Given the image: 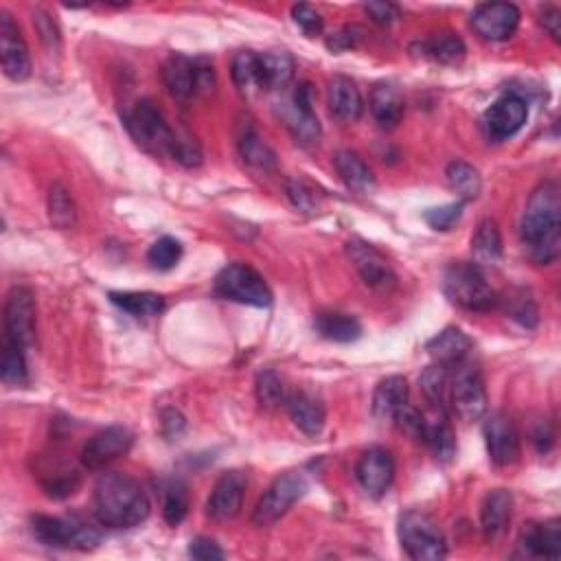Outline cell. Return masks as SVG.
Wrapping results in <instances>:
<instances>
[{
    "mask_svg": "<svg viewBox=\"0 0 561 561\" xmlns=\"http://www.w3.org/2000/svg\"><path fill=\"white\" fill-rule=\"evenodd\" d=\"M125 128H128L134 143L147 154L156 158H174L185 167H196L202 163L198 143L191 136H180L171 128L165 114L150 99L134 103L125 114Z\"/></svg>",
    "mask_w": 561,
    "mask_h": 561,
    "instance_id": "cell-1",
    "label": "cell"
},
{
    "mask_svg": "<svg viewBox=\"0 0 561 561\" xmlns=\"http://www.w3.org/2000/svg\"><path fill=\"white\" fill-rule=\"evenodd\" d=\"M561 202L555 182L537 187L526 204L520 233L529 255L540 266H548L559 257L561 246Z\"/></svg>",
    "mask_w": 561,
    "mask_h": 561,
    "instance_id": "cell-2",
    "label": "cell"
},
{
    "mask_svg": "<svg viewBox=\"0 0 561 561\" xmlns=\"http://www.w3.org/2000/svg\"><path fill=\"white\" fill-rule=\"evenodd\" d=\"M152 505L139 480L125 474H103L95 487V515L108 529H134L147 520Z\"/></svg>",
    "mask_w": 561,
    "mask_h": 561,
    "instance_id": "cell-3",
    "label": "cell"
},
{
    "mask_svg": "<svg viewBox=\"0 0 561 561\" xmlns=\"http://www.w3.org/2000/svg\"><path fill=\"white\" fill-rule=\"evenodd\" d=\"M443 292L454 305L469 309V312H489L500 301L478 263L456 261L448 266L443 274Z\"/></svg>",
    "mask_w": 561,
    "mask_h": 561,
    "instance_id": "cell-4",
    "label": "cell"
},
{
    "mask_svg": "<svg viewBox=\"0 0 561 561\" xmlns=\"http://www.w3.org/2000/svg\"><path fill=\"white\" fill-rule=\"evenodd\" d=\"M163 82L169 95L180 101L213 93L215 68L209 57H187L174 53L163 66Z\"/></svg>",
    "mask_w": 561,
    "mask_h": 561,
    "instance_id": "cell-5",
    "label": "cell"
},
{
    "mask_svg": "<svg viewBox=\"0 0 561 561\" xmlns=\"http://www.w3.org/2000/svg\"><path fill=\"white\" fill-rule=\"evenodd\" d=\"M399 542L415 561H439L448 555V542L428 513L408 511L399 518Z\"/></svg>",
    "mask_w": 561,
    "mask_h": 561,
    "instance_id": "cell-6",
    "label": "cell"
},
{
    "mask_svg": "<svg viewBox=\"0 0 561 561\" xmlns=\"http://www.w3.org/2000/svg\"><path fill=\"white\" fill-rule=\"evenodd\" d=\"M31 529L36 540L53 548H75V551H90L101 542V533L79 518H51V515H36L31 520Z\"/></svg>",
    "mask_w": 561,
    "mask_h": 561,
    "instance_id": "cell-7",
    "label": "cell"
},
{
    "mask_svg": "<svg viewBox=\"0 0 561 561\" xmlns=\"http://www.w3.org/2000/svg\"><path fill=\"white\" fill-rule=\"evenodd\" d=\"M215 292L226 301L250 307H268L272 292L261 274L246 263H231L215 279Z\"/></svg>",
    "mask_w": 561,
    "mask_h": 561,
    "instance_id": "cell-8",
    "label": "cell"
},
{
    "mask_svg": "<svg viewBox=\"0 0 561 561\" xmlns=\"http://www.w3.org/2000/svg\"><path fill=\"white\" fill-rule=\"evenodd\" d=\"M450 408L463 421H478L487 412V388L476 366L467 362L452 366Z\"/></svg>",
    "mask_w": 561,
    "mask_h": 561,
    "instance_id": "cell-9",
    "label": "cell"
},
{
    "mask_svg": "<svg viewBox=\"0 0 561 561\" xmlns=\"http://www.w3.org/2000/svg\"><path fill=\"white\" fill-rule=\"evenodd\" d=\"M5 338L25 351L36 345V299L25 285H16L7 294Z\"/></svg>",
    "mask_w": 561,
    "mask_h": 561,
    "instance_id": "cell-10",
    "label": "cell"
},
{
    "mask_svg": "<svg viewBox=\"0 0 561 561\" xmlns=\"http://www.w3.org/2000/svg\"><path fill=\"white\" fill-rule=\"evenodd\" d=\"M305 491L307 480L301 474L290 472L279 476L257 502L253 524L263 529V526H272L274 522H279L283 515L294 507V502L305 496Z\"/></svg>",
    "mask_w": 561,
    "mask_h": 561,
    "instance_id": "cell-11",
    "label": "cell"
},
{
    "mask_svg": "<svg viewBox=\"0 0 561 561\" xmlns=\"http://www.w3.org/2000/svg\"><path fill=\"white\" fill-rule=\"evenodd\" d=\"M347 255L353 263V268L358 270L362 281L369 285L371 290L388 294L397 285V277L391 263H388V259L380 250L371 246L369 242H364V239H349Z\"/></svg>",
    "mask_w": 561,
    "mask_h": 561,
    "instance_id": "cell-12",
    "label": "cell"
},
{
    "mask_svg": "<svg viewBox=\"0 0 561 561\" xmlns=\"http://www.w3.org/2000/svg\"><path fill=\"white\" fill-rule=\"evenodd\" d=\"M283 121L296 143L309 147L320 141V121L314 112V88L307 82L296 88L294 97L283 106Z\"/></svg>",
    "mask_w": 561,
    "mask_h": 561,
    "instance_id": "cell-13",
    "label": "cell"
},
{
    "mask_svg": "<svg viewBox=\"0 0 561 561\" xmlns=\"http://www.w3.org/2000/svg\"><path fill=\"white\" fill-rule=\"evenodd\" d=\"M0 62H3V71L11 82H25L31 77L29 47L7 11L0 14Z\"/></svg>",
    "mask_w": 561,
    "mask_h": 561,
    "instance_id": "cell-14",
    "label": "cell"
},
{
    "mask_svg": "<svg viewBox=\"0 0 561 561\" xmlns=\"http://www.w3.org/2000/svg\"><path fill=\"white\" fill-rule=\"evenodd\" d=\"M485 443L489 459L496 467H509L520 459V434L505 412H494L485 421Z\"/></svg>",
    "mask_w": 561,
    "mask_h": 561,
    "instance_id": "cell-15",
    "label": "cell"
},
{
    "mask_svg": "<svg viewBox=\"0 0 561 561\" xmlns=\"http://www.w3.org/2000/svg\"><path fill=\"white\" fill-rule=\"evenodd\" d=\"M472 27L483 40L505 42L520 27V9L511 3H485L472 14Z\"/></svg>",
    "mask_w": 561,
    "mask_h": 561,
    "instance_id": "cell-16",
    "label": "cell"
},
{
    "mask_svg": "<svg viewBox=\"0 0 561 561\" xmlns=\"http://www.w3.org/2000/svg\"><path fill=\"white\" fill-rule=\"evenodd\" d=\"M526 119H529V103L520 95L507 93L491 103L485 112V128L496 141H507L524 128Z\"/></svg>",
    "mask_w": 561,
    "mask_h": 561,
    "instance_id": "cell-17",
    "label": "cell"
},
{
    "mask_svg": "<svg viewBox=\"0 0 561 561\" xmlns=\"http://www.w3.org/2000/svg\"><path fill=\"white\" fill-rule=\"evenodd\" d=\"M356 478L360 487L371 498H382L388 494L395 480V459L386 448H369L362 452L356 465Z\"/></svg>",
    "mask_w": 561,
    "mask_h": 561,
    "instance_id": "cell-18",
    "label": "cell"
},
{
    "mask_svg": "<svg viewBox=\"0 0 561 561\" xmlns=\"http://www.w3.org/2000/svg\"><path fill=\"white\" fill-rule=\"evenodd\" d=\"M134 434L123 426H110L106 430L97 432L82 450V465L86 469H101L108 463L121 459V456L132 450Z\"/></svg>",
    "mask_w": 561,
    "mask_h": 561,
    "instance_id": "cell-19",
    "label": "cell"
},
{
    "mask_svg": "<svg viewBox=\"0 0 561 561\" xmlns=\"http://www.w3.org/2000/svg\"><path fill=\"white\" fill-rule=\"evenodd\" d=\"M246 476L242 472H226L217 480L209 502H206V513L215 522H228L239 515L244 507L246 494Z\"/></svg>",
    "mask_w": 561,
    "mask_h": 561,
    "instance_id": "cell-20",
    "label": "cell"
},
{
    "mask_svg": "<svg viewBox=\"0 0 561 561\" xmlns=\"http://www.w3.org/2000/svg\"><path fill=\"white\" fill-rule=\"evenodd\" d=\"M513 518V496L507 489L489 491L480 507V531L487 542H498L507 533Z\"/></svg>",
    "mask_w": 561,
    "mask_h": 561,
    "instance_id": "cell-21",
    "label": "cell"
},
{
    "mask_svg": "<svg viewBox=\"0 0 561 561\" xmlns=\"http://www.w3.org/2000/svg\"><path fill=\"white\" fill-rule=\"evenodd\" d=\"M520 551L526 557L559 559L561 555V522L548 520L544 524H526L520 535Z\"/></svg>",
    "mask_w": 561,
    "mask_h": 561,
    "instance_id": "cell-22",
    "label": "cell"
},
{
    "mask_svg": "<svg viewBox=\"0 0 561 561\" xmlns=\"http://www.w3.org/2000/svg\"><path fill=\"white\" fill-rule=\"evenodd\" d=\"M329 110L342 123H353L362 117L364 101L358 86L345 75H336L329 82Z\"/></svg>",
    "mask_w": 561,
    "mask_h": 561,
    "instance_id": "cell-23",
    "label": "cell"
},
{
    "mask_svg": "<svg viewBox=\"0 0 561 561\" xmlns=\"http://www.w3.org/2000/svg\"><path fill=\"white\" fill-rule=\"evenodd\" d=\"M285 408H288V415L294 421V426L307 434V437H318L323 432L327 412L316 397L309 393H290Z\"/></svg>",
    "mask_w": 561,
    "mask_h": 561,
    "instance_id": "cell-24",
    "label": "cell"
},
{
    "mask_svg": "<svg viewBox=\"0 0 561 561\" xmlns=\"http://www.w3.org/2000/svg\"><path fill=\"white\" fill-rule=\"evenodd\" d=\"M408 404V382L402 375H391L375 386L373 417L377 421H393L399 410Z\"/></svg>",
    "mask_w": 561,
    "mask_h": 561,
    "instance_id": "cell-25",
    "label": "cell"
},
{
    "mask_svg": "<svg viewBox=\"0 0 561 561\" xmlns=\"http://www.w3.org/2000/svg\"><path fill=\"white\" fill-rule=\"evenodd\" d=\"M426 351L437 364L456 366L467 360L469 351H472V340L459 327H448L428 342Z\"/></svg>",
    "mask_w": 561,
    "mask_h": 561,
    "instance_id": "cell-26",
    "label": "cell"
},
{
    "mask_svg": "<svg viewBox=\"0 0 561 561\" xmlns=\"http://www.w3.org/2000/svg\"><path fill=\"white\" fill-rule=\"evenodd\" d=\"M237 147H239V154H242V158L250 167H255L259 171H272L277 167V154H274L272 147L266 143V139H263L259 130L250 121L239 125Z\"/></svg>",
    "mask_w": 561,
    "mask_h": 561,
    "instance_id": "cell-27",
    "label": "cell"
},
{
    "mask_svg": "<svg viewBox=\"0 0 561 561\" xmlns=\"http://www.w3.org/2000/svg\"><path fill=\"white\" fill-rule=\"evenodd\" d=\"M371 112L382 128H397V123L404 117V95L393 84H377L371 93Z\"/></svg>",
    "mask_w": 561,
    "mask_h": 561,
    "instance_id": "cell-28",
    "label": "cell"
},
{
    "mask_svg": "<svg viewBox=\"0 0 561 561\" xmlns=\"http://www.w3.org/2000/svg\"><path fill=\"white\" fill-rule=\"evenodd\" d=\"M336 171L338 176L342 178V182L353 191H360L366 193L375 187V176H373V169L366 165V160L351 152V150H342L336 154Z\"/></svg>",
    "mask_w": 561,
    "mask_h": 561,
    "instance_id": "cell-29",
    "label": "cell"
},
{
    "mask_svg": "<svg viewBox=\"0 0 561 561\" xmlns=\"http://www.w3.org/2000/svg\"><path fill=\"white\" fill-rule=\"evenodd\" d=\"M259 66H261L263 93H270V90H283L294 77V60L290 57V53L285 51L259 53Z\"/></svg>",
    "mask_w": 561,
    "mask_h": 561,
    "instance_id": "cell-30",
    "label": "cell"
},
{
    "mask_svg": "<svg viewBox=\"0 0 561 561\" xmlns=\"http://www.w3.org/2000/svg\"><path fill=\"white\" fill-rule=\"evenodd\" d=\"M419 49H421V53H419L421 57H426V60H432L437 64H445V66L459 64L467 51L465 42L456 36V33H450V31H441V33H437V36L419 42Z\"/></svg>",
    "mask_w": 561,
    "mask_h": 561,
    "instance_id": "cell-31",
    "label": "cell"
},
{
    "mask_svg": "<svg viewBox=\"0 0 561 561\" xmlns=\"http://www.w3.org/2000/svg\"><path fill=\"white\" fill-rule=\"evenodd\" d=\"M314 327L320 336L331 342H356L362 336L360 320L340 312L318 314Z\"/></svg>",
    "mask_w": 561,
    "mask_h": 561,
    "instance_id": "cell-32",
    "label": "cell"
},
{
    "mask_svg": "<svg viewBox=\"0 0 561 561\" xmlns=\"http://www.w3.org/2000/svg\"><path fill=\"white\" fill-rule=\"evenodd\" d=\"M450 373L452 366H443L434 362L421 373V391L426 395L428 402L439 412L450 408Z\"/></svg>",
    "mask_w": 561,
    "mask_h": 561,
    "instance_id": "cell-33",
    "label": "cell"
},
{
    "mask_svg": "<svg viewBox=\"0 0 561 561\" xmlns=\"http://www.w3.org/2000/svg\"><path fill=\"white\" fill-rule=\"evenodd\" d=\"M445 178H448L450 189L461 198V202H472L483 191V178H480L478 169L465 163V160H452L445 169Z\"/></svg>",
    "mask_w": 561,
    "mask_h": 561,
    "instance_id": "cell-34",
    "label": "cell"
},
{
    "mask_svg": "<svg viewBox=\"0 0 561 561\" xmlns=\"http://www.w3.org/2000/svg\"><path fill=\"white\" fill-rule=\"evenodd\" d=\"M233 82L239 88V93L246 95V97H253V95L263 93L259 53H255V51H239L233 57Z\"/></svg>",
    "mask_w": 561,
    "mask_h": 561,
    "instance_id": "cell-35",
    "label": "cell"
},
{
    "mask_svg": "<svg viewBox=\"0 0 561 561\" xmlns=\"http://www.w3.org/2000/svg\"><path fill=\"white\" fill-rule=\"evenodd\" d=\"M110 301L134 318H152L165 309V299L156 292H110Z\"/></svg>",
    "mask_w": 561,
    "mask_h": 561,
    "instance_id": "cell-36",
    "label": "cell"
},
{
    "mask_svg": "<svg viewBox=\"0 0 561 561\" xmlns=\"http://www.w3.org/2000/svg\"><path fill=\"white\" fill-rule=\"evenodd\" d=\"M472 253L483 266H496L502 259V235L494 220L480 222L472 237Z\"/></svg>",
    "mask_w": 561,
    "mask_h": 561,
    "instance_id": "cell-37",
    "label": "cell"
},
{
    "mask_svg": "<svg viewBox=\"0 0 561 561\" xmlns=\"http://www.w3.org/2000/svg\"><path fill=\"white\" fill-rule=\"evenodd\" d=\"M428 443L434 456H437L439 461L448 463L454 459L456 454V437H454V430L448 421V415L441 412L439 419L428 421V432H426V441Z\"/></svg>",
    "mask_w": 561,
    "mask_h": 561,
    "instance_id": "cell-38",
    "label": "cell"
},
{
    "mask_svg": "<svg viewBox=\"0 0 561 561\" xmlns=\"http://www.w3.org/2000/svg\"><path fill=\"white\" fill-rule=\"evenodd\" d=\"M255 395H257V402L261 404V408H268V410L285 406V402H288V397H290L288 388H285V384L281 380V375L272 369H266L257 375Z\"/></svg>",
    "mask_w": 561,
    "mask_h": 561,
    "instance_id": "cell-39",
    "label": "cell"
},
{
    "mask_svg": "<svg viewBox=\"0 0 561 561\" xmlns=\"http://www.w3.org/2000/svg\"><path fill=\"white\" fill-rule=\"evenodd\" d=\"M49 217L53 226L60 228V231H68V228H73L77 222L75 202L71 193H68V189L60 185V182L53 185L49 191Z\"/></svg>",
    "mask_w": 561,
    "mask_h": 561,
    "instance_id": "cell-40",
    "label": "cell"
},
{
    "mask_svg": "<svg viewBox=\"0 0 561 561\" xmlns=\"http://www.w3.org/2000/svg\"><path fill=\"white\" fill-rule=\"evenodd\" d=\"M0 377L7 386H27L29 384V369L25 360V349L18 345L5 342L3 360H0Z\"/></svg>",
    "mask_w": 561,
    "mask_h": 561,
    "instance_id": "cell-41",
    "label": "cell"
},
{
    "mask_svg": "<svg viewBox=\"0 0 561 561\" xmlns=\"http://www.w3.org/2000/svg\"><path fill=\"white\" fill-rule=\"evenodd\" d=\"M189 513V489L182 480H171L163 494V518L167 524L178 526Z\"/></svg>",
    "mask_w": 561,
    "mask_h": 561,
    "instance_id": "cell-42",
    "label": "cell"
},
{
    "mask_svg": "<svg viewBox=\"0 0 561 561\" xmlns=\"http://www.w3.org/2000/svg\"><path fill=\"white\" fill-rule=\"evenodd\" d=\"M180 259H182V244L174 237H160L158 242H154L152 248L147 250V263L158 272H167L171 268H176Z\"/></svg>",
    "mask_w": 561,
    "mask_h": 561,
    "instance_id": "cell-43",
    "label": "cell"
},
{
    "mask_svg": "<svg viewBox=\"0 0 561 561\" xmlns=\"http://www.w3.org/2000/svg\"><path fill=\"white\" fill-rule=\"evenodd\" d=\"M463 204L465 202H452L437 206V209H428L423 213V220H426L434 231H450V228L463 217Z\"/></svg>",
    "mask_w": 561,
    "mask_h": 561,
    "instance_id": "cell-44",
    "label": "cell"
},
{
    "mask_svg": "<svg viewBox=\"0 0 561 561\" xmlns=\"http://www.w3.org/2000/svg\"><path fill=\"white\" fill-rule=\"evenodd\" d=\"M393 421H397V426L402 428L408 434V437L417 439V441H426L428 419L423 417L417 408H412L410 404H406L402 410L397 412Z\"/></svg>",
    "mask_w": 561,
    "mask_h": 561,
    "instance_id": "cell-45",
    "label": "cell"
},
{
    "mask_svg": "<svg viewBox=\"0 0 561 561\" xmlns=\"http://www.w3.org/2000/svg\"><path fill=\"white\" fill-rule=\"evenodd\" d=\"M285 191H288V198L292 200V204L296 209L303 213H316L318 211V196L312 187H307L305 182L301 180H290L285 185Z\"/></svg>",
    "mask_w": 561,
    "mask_h": 561,
    "instance_id": "cell-46",
    "label": "cell"
},
{
    "mask_svg": "<svg viewBox=\"0 0 561 561\" xmlns=\"http://www.w3.org/2000/svg\"><path fill=\"white\" fill-rule=\"evenodd\" d=\"M292 18L296 25H299V29L309 38H314L320 31H323V16H320L312 5H305V3L294 5Z\"/></svg>",
    "mask_w": 561,
    "mask_h": 561,
    "instance_id": "cell-47",
    "label": "cell"
},
{
    "mask_svg": "<svg viewBox=\"0 0 561 561\" xmlns=\"http://www.w3.org/2000/svg\"><path fill=\"white\" fill-rule=\"evenodd\" d=\"M362 29L360 27H345L340 29L338 33H334L327 40V47L334 51V53H342V51H349V49H356L360 40H362Z\"/></svg>",
    "mask_w": 561,
    "mask_h": 561,
    "instance_id": "cell-48",
    "label": "cell"
},
{
    "mask_svg": "<svg viewBox=\"0 0 561 561\" xmlns=\"http://www.w3.org/2000/svg\"><path fill=\"white\" fill-rule=\"evenodd\" d=\"M189 555L193 559H200V561H211V559H224L226 553L220 548L215 540H209V537H196V540H191L189 544Z\"/></svg>",
    "mask_w": 561,
    "mask_h": 561,
    "instance_id": "cell-49",
    "label": "cell"
},
{
    "mask_svg": "<svg viewBox=\"0 0 561 561\" xmlns=\"http://www.w3.org/2000/svg\"><path fill=\"white\" fill-rule=\"evenodd\" d=\"M364 11L377 22V25H391V22L399 18V7L393 3H384V0L364 5Z\"/></svg>",
    "mask_w": 561,
    "mask_h": 561,
    "instance_id": "cell-50",
    "label": "cell"
},
{
    "mask_svg": "<svg viewBox=\"0 0 561 561\" xmlns=\"http://www.w3.org/2000/svg\"><path fill=\"white\" fill-rule=\"evenodd\" d=\"M33 22H36L38 33L42 36V42L47 44L51 51L60 49V31H57L55 22L47 14H42V11H38V18H33Z\"/></svg>",
    "mask_w": 561,
    "mask_h": 561,
    "instance_id": "cell-51",
    "label": "cell"
},
{
    "mask_svg": "<svg viewBox=\"0 0 561 561\" xmlns=\"http://www.w3.org/2000/svg\"><path fill=\"white\" fill-rule=\"evenodd\" d=\"M511 303L518 305V307L511 309V316L515 320H520L524 327H535V323H537V309H535V303L529 299V296H518V299H513Z\"/></svg>",
    "mask_w": 561,
    "mask_h": 561,
    "instance_id": "cell-52",
    "label": "cell"
},
{
    "mask_svg": "<svg viewBox=\"0 0 561 561\" xmlns=\"http://www.w3.org/2000/svg\"><path fill=\"white\" fill-rule=\"evenodd\" d=\"M540 22L542 27L548 31V36H551L555 42L561 40V9L555 5H546L540 11Z\"/></svg>",
    "mask_w": 561,
    "mask_h": 561,
    "instance_id": "cell-53",
    "label": "cell"
},
{
    "mask_svg": "<svg viewBox=\"0 0 561 561\" xmlns=\"http://www.w3.org/2000/svg\"><path fill=\"white\" fill-rule=\"evenodd\" d=\"M553 430H551V426H548V423H542L540 426V430H537L535 434H533V441H535V445H537V450L540 452H546L548 448H551L553 445Z\"/></svg>",
    "mask_w": 561,
    "mask_h": 561,
    "instance_id": "cell-54",
    "label": "cell"
}]
</instances>
